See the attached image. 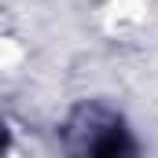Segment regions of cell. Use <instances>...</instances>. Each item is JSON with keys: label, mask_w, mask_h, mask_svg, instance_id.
Returning a JSON list of instances; mask_svg holds the SVG:
<instances>
[{"label": "cell", "mask_w": 158, "mask_h": 158, "mask_svg": "<svg viewBox=\"0 0 158 158\" xmlns=\"http://www.w3.org/2000/svg\"><path fill=\"white\" fill-rule=\"evenodd\" d=\"M70 158H136V143L121 118L107 107H85L66 125Z\"/></svg>", "instance_id": "1"}]
</instances>
